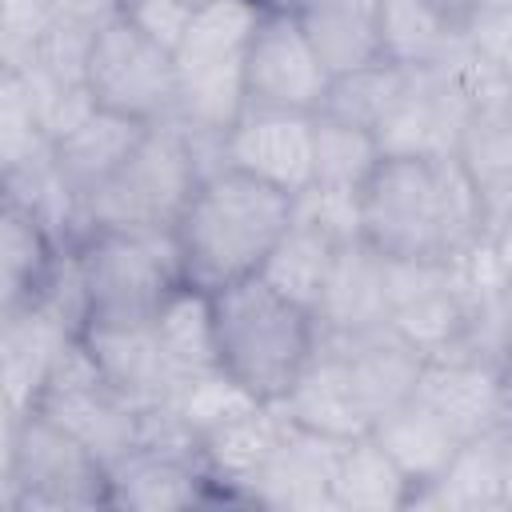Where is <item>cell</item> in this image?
<instances>
[{"instance_id": "cell-1", "label": "cell", "mask_w": 512, "mask_h": 512, "mask_svg": "<svg viewBox=\"0 0 512 512\" xmlns=\"http://www.w3.org/2000/svg\"><path fill=\"white\" fill-rule=\"evenodd\" d=\"M360 236L380 256L448 260L488 236L484 196L456 156H384L360 192Z\"/></svg>"}, {"instance_id": "cell-2", "label": "cell", "mask_w": 512, "mask_h": 512, "mask_svg": "<svg viewBox=\"0 0 512 512\" xmlns=\"http://www.w3.org/2000/svg\"><path fill=\"white\" fill-rule=\"evenodd\" d=\"M292 220V196L240 172L212 168L196 184L188 208L176 220V244L184 264V284L200 292H220L236 280L260 276L268 252Z\"/></svg>"}, {"instance_id": "cell-3", "label": "cell", "mask_w": 512, "mask_h": 512, "mask_svg": "<svg viewBox=\"0 0 512 512\" xmlns=\"http://www.w3.org/2000/svg\"><path fill=\"white\" fill-rule=\"evenodd\" d=\"M224 164V136L168 116L144 132L136 152L84 200L80 228H176L204 172Z\"/></svg>"}, {"instance_id": "cell-4", "label": "cell", "mask_w": 512, "mask_h": 512, "mask_svg": "<svg viewBox=\"0 0 512 512\" xmlns=\"http://www.w3.org/2000/svg\"><path fill=\"white\" fill-rule=\"evenodd\" d=\"M216 360L260 400H284L316 352V312L276 292L264 276L212 292Z\"/></svg>"}, {"instance_id": "cell-5", "label": "cell", "mask_w": 512, "mask_h": 512, "mask_svg": "<svg viewBox=\"0 0 512 512\" xmlns=\"http://www.w3.org/2000/svg\"><path fill=\"white\" fill-rule=\"evenodd\" d=\"M84 328L88 324H152L164 300L184 284L180 244L172 228H96L80 244Z\"/></svg>"}, {"instance_id": "cell-6", "label": "cell", "mask_w": 512, "mask_h": 512, "mask_svg": "<svg viewBox=\"0 0 512 512\" xmlns=\"http://www.w3.org/2000/svg\"><path fill=\"white\" fill-rule=\"evenodd\" d=\"M260 12V0H212L196 8L176 48V116L184 124L224 136L244 116V56Z\"/></svg>"}, {"instance_id": "cell-7", "label": "cell", "mask_w": 512, "mask_h": 512, "mask_svg": "<svg viewBox=\"0 0 512 512\" xmlns=\"http://www.w3.org/2000/svg\"><path fill=\"white\" fill-rule=\"evenodd\" d=\"M4 508L8 512H88L108 508V468L44 412L4 428Z\"/></svg>"}, {"instance_id": "cell-8", "label": "cell", "mask_w": 512, "mask_h": 512, "mask_svg": "<svg viewBox=\"0 0 512 512\" xmlns=\"http://www.w3.org/2000/svg\"><path fill=\"white\" fill-rule=\"evenodd\" d=\"M84 84L104 112L140 124L176 116V52L144 36L124 16H112L96 28Z\"/></svg>"}, {"instance_id": "cell-9", "label": "cell", "mask_w": 512, "mask_h": 512, "mask_svg": "<svg viewBox=\"0 0 512 512\" xmlns=\"http://www.w3.org/2000/svg\"><path fill=\"white\" fill-rule=\"evenodd\" d=\"M36 412L56 420L80 444H88L104 468L128 456L140 444V408H132L96 368L88 344L76 336L60 356Z\"/></svg>"}, {"instance_id": "cell-10", "label": "cell", "mask_w": 512, "mask_h": 512, "mask_svg": "<svg viewBox=\"0 0 512 512\" xmlns=\"http://www.w3.org/2000/svg\"><path fill=\"white\" fill-rule=\"evenodd\" d=\"M328 84H332V72L324 68L296 12L264 8L244 56L248 108L320 112Z\"/></svg>"}, {"instance_id": "cell-11", "label": "cell", "mask_w": 512, "mask_h": 512, "mask_svg": "<svg viewBox=\"0 0 512 512\" xmlns=\"http://www.w3.org/2000/svg\"><path fill=\"white\" fill-rule=\"evenodd\" d=\"M384 296L388 324L424 356L448 352L468 324V304L456 292L448 260L384 256Z\"/></svg>"}, {"instance_id": "cell-12", "label": "cell", "mask_w": 512, "mask_h": 512, "mask_svg": "<svg viewBox=\"0 0 512 512\" xmlns=\"http://www.w3.org/2000/svg\"><path fill=\"white\" fill-rule=\"evenodd\" d=\"M76 336L80 328L48 300H32L16 312H0V384H4L8 420L36 412L60 356Z\"/></svg>"}, {"instance_id": "cell-13", "label": "cell", "mask_w": 512, "mask_h": 512, "mask_svg": "<svg viewBox=\"0 0 512 512\" xmlns=\"http://www.w3.org/2000/svg\"><path fill=\"white\" fill-rule=\"evenodd\" d=\"M472 116L468 96L440 68L408 72L392 112L376 128L384 156H456L460 132Z\"/></svg>"}, {"instance_id": "cell-14", "label": "cell", "mask_w": 512, "mask_h": 512, "mask_svg": "<svg viewBox=\"0 0 512 512\" xmlns=\"http://www.w3.org/2000/svg\"><path fill=\"white\" fill-rule=\"evenodd\" d=\"M312 116L280 108H244L224 132V164L288 196L312 184Z\"/></svg>"}, {"instance_id": "cell-15", "label": "cell", "mask_w": 512, "mask_h": 512, "mask_svg": "<svg viewBox=\"0 0 512 512\" xmlns=\"http://www.w3.org/2000/svg\"><path fill=\"white\" fill-rule=\"evenodd\" d=\"M348 440L300 428L296 420L284 428L272 460L256 476L248 504L260 508H288V512H336L332 504V480L340 468Z\"/></svg>"}, {"instance_id": "cell-16", "label": "cell", "mask_w": 512, "mask_h": 512, "mask_svg": "<svg viewBox=\"0 0 512 512\" xmlns=\"http://www.w3.org/2000/svg\"><path fill=\"white\" fill-rule=\"evenodd\" d=\"M192 504H220L200 456L136 444L108 468V508L180 512Z\"/></svg>"}, {"instance_id": "cell-17", "label": "cell", "mask_w": 512, "mask_h": 512, "mask_svg": "<svg viewBox=\"0 0 512 512\" xmlns=\"http://www.w3.org/2000/svg\"><path fill=\"white\" fill-rule=\"evenodd\" d=\"M292 424L284 400H260L252 412L200 436V460L220 504H248V492Z\"/></svg>"}, {"instance_id": "cell-18", "label": "cell", "mask_w": 512, "mask_h": 512, "mask_svg": "<svg viewBox=\"0 0 512 512\" xmlns=\"http://www.w3.org/2000/svg\"><path fill=\"white\" fill-rule=\"evenodd\" d=\"M500 396H504V364L464 360V356L424 360L416 384V400L428 404L460 440L500 428Z\"/></svg>"}, {"instance_id": "cell-19", "label": "cell", "mask_w": 512, "mask_h": 512, "mask_svg": "<svg viewBox=\"0 0 512 512\" xmlns=\"http://www.w3.org/2000/svg\"><path fill=\"white\" fill-rule=\"evenodd\" d=\"M320 344L340 352V360L348 364L372 420L416 396V384H420L428 356L416 344H408L392 324H376V328L352 332V336H324L320 332Z\"/></svg>"}, {"instance_id": "cell-20", "label": "cell", "mask_w": 512, "mask_h": 512, "mask_svg": "<svg viewBox=\"0 0 512 512\" xmlns=\"http://www.w3.org/2000/svg\"><path fill=\"white\" fill-rule=\"evenodd\" d=\"M312 312H316V324L324 336H352V332L388 324L384 256L364 236L336 244L328 280H324Z\"/></svg>"}, {"instance_id": "cell-21", "label": "cell", "mask_w": 512, "mask_h": 512, "mask_svg": "<svg viewBox=\"0 0 512 512\" xmlns=\"http://www.w3.org/2000/svg\"><path fill=\"white\" fill-rule=\"evenodd\" d=\"M284 408L300 428H312V432H324L336 440H356V436L372 432V412H368L348 364L340 360V352H332L320 340H316L312 360L288 388Z\"/></svg>"}, {"instance_id": "cell-22", "label": "cell", "mask_w": 512, "mask_h": 512, "mask_svg": "<svg viewBox=\"0 0 512 512\" xmlns=\"http://www.w3.org/2000/svg\"><path fill=\"white\" fill-rule=\"evenodd\" d=\"M88 344L96 368L104 380L132 404V408H156L172 396V376L164 368L160 344L152 324H88L80 332Z\"/></svg>"}, {"instance_id": "cell-23", "label": "cell", "mask_w": 512, "mask_h": 512, "mask_svg": "<svg viewBox=\"0 0 512 512\" xmlns=\"http://www.w3.org/2000/svg\"><path fill=\"white\" fill-rule=\"evenodd\" d=\"M148 128L152 124H140V120H128V116H116V112L96 108L68 136L52 140V164H56L64 188L80 200V208L136 152V144L144 140Z\"/></svg>"}, {"instance_id": "cell-24", "label": "cell", "mask_w": 512, "mask_h": 512, "mask_svg": "<svg viewBox=\"0 0 512 512\" xmlns=\"http://www.w3.org/2000/svg\"><path fill=\"white\" fill-rule=\"evenodd\" d=\"M408 508H440V512H504V432L468 436L448 468L412 488Z\"/></svg>"}, {"instance_id": "cell-25", "label": "cell", "mask_w": 512, "mask_h": 512, "mask_svg": "<svg viewBox=\"0 0 512 512\" xmlns=\"http://www.w3.org/2000/svg\"><path fill=\"white\" fill-rule=\"evenodd\" d=\"M60 248L36 212L8 196L0 200V312H16L44 292Z\"/></svg>"}, {"instance_id": "cell-26", "label": "cell", "mask_w": 512, "mask_h": 512, "mask_svg": "<svg viewBox=\"0 0 512 512\" xmlns=\"http://www.w3.org/2000/svg\"><path fill=\"white\" fill-rule=\"evenodd\" d=\"M372 440L404 468V476L412 480V488L432 484L448 460L456 456V448L464 444L428 404H420L416 396L396 404L392 412L372 420Z\"/></svg>"}, {"instance_id": "cell-27", "label": "cell", "mask_w": 512, "mask_h": 512, "mask_svg": "<svg viewBox=\"0 0 512 512\" xmlns=\"http://www.w3.org/2000/svg\"><path fill=\"white\" fill-rule=\"evenodd\" d=\"M296 20L332 76L380 60V0H308Z\"/></svg>"}, {"instance_id": "cell-28", "label": "cell", "mask_w": 512, "mask_h": 512, "mask_svg": "<svg viewBox=\"0 0 512 512\" xmlns=\"http://www.w3.org/2000/svg\"><path fill=\"white\" fill-rule=\"evenodd\" d=\"M164 368L172 376V388L220 368L216 360V328H212V292H200L192 284H180L164 308L152 320Z\"/></svg>"}, {"instance_id": "cell-29", "label": "cell", "mask_w": 512, "mask_h": 512, "mask_svg": "<svg viewBox=\"0 0 512 512\" xmlns=\"http://www.w3.org/2000/svg\"><path fill=\"white\" fill-rule=\"evenodd\" d=\"M460 36L464 24L448 20L424 0H380V60L404 72L440 68Z\"/></svg>"}, {"instance_id": "cell-30", "label": "cell", "mask_w": 512, "mask_h": 512, "mask_svg": "<svg viewBox=\"0 0 512 512\" xmlns=\"http://www.w3.org/2000/svg\"><path fill=\"white\" fill-rule=\"evenodd\" d=\"M408 500H412V480L372 440V432L348 440L332 480L336 512H396V508H408Z\"/></svg>"}, {"instance_id": "cell-31", "label": "cell", "mask_w": 512, "mask_h": 512, "mask_svg": "<svg viewBox=\"0 0 512 512\" xmlns=\"http://www.w3.org/2000/svg\"><path fill=\"white\" fill-rule=\"evenodd\" d=\"M456 160L476 180L488 212V228L512 208V116L508 108H472Z\"/></svg>"}, {"instance_id": "cell-32", "label": "cell", "mask_w": 512, "mask_h": 512, "mask_svg": "<svg viewBox=\"0 0 512 512\" xmlns=\"http://www.w3.org/2000/svg\"><path fill=\"white\" fill-rule=\"evenodd\" d=\"M380 160H384V152H380L376 132L356 128L336 116H324V112L312 116V180L316 184L364 192V184L372 180Z\"/></svg>"}, {"instance_id": "cell-33", "label": "cell", "mask_w": 512, "mask_h": 512, "mask_svg": "<svg viewBox=\"0 0 512 512\" xmlns=\"http://www.w3.org/2000/svg\"><path fill=\"white\" fill-rule=\"evenodd\" d=\"M332 256H336V240L300 224V220H288L284 236L276 240V248L268 252L260 276L284 292L288 300L304 304V308H316L320 300V288L328 280V268H332Z\"/></svg>"}, {"instance_id": "cell-34", "label": "cell", "mask_w": 512, "mask_h": 512, "mask_svg": "<svg viewBox=\"0 0 512 512\" xmlns=\"http://www.w3.org/2000/svg\"><path fill=\"white\" fill-rule=\"evenodd\" d=\"M408 72L388 64V60H372V64H360L352 72H336L332 84H328V96L320 104L324 116H336V120H348L356 128H368L376 132L384 124V116L392 112L400 88H404Z\"/></svg>"}, {"instance_id": "cell-35", "label": "cell", "mask_w": 512, "mask_h": 512, "mask_svg": "<svg viewBox=\"0 0 512 512\" xmlns=\"http://www.w3.org/2000/svg\"><path fill=\"white\" fill-rule=\"evenodd\" d=\"M168 404L184 416V424L196 432V436H208L216 432L220 424L252 412L260 404V396H252L236 376H228L224 368H212V372H200L184 384L172 388Z\"/></svg>"}, {"instance_id": "cell-36", "label": "cell", "mask_w": 512, "mask_h": 512, "mask_svg": "<svg viewBox=\"0 0 512 512\" xmlns=\"http://www.w3.org/2000/svg\"><path fill=\"white\" fill-rule=\"evenodd\" d=\"M52 156V136L40 124L36 104L28 100L16 72L0 68V172Z\"/></svg>"}, {"instance_id": "cell-37", "label": "cell", "mask_w": 512, "mask_h": 512, "mask_svg": "<svg viewBox=\"0 0 512 512\" xmlns=\"http://www.w3.org/2000/svg\"><path fill=\"white\" fill-rule=\"evenodd\" d=\"M92 40H96V24L60 16V20L40 36V44L32 48V56H28L24 64L40 68V72L52 76L56 84L76 88V84H84V76H88ZM4 68H20V64H4Z\"/></svg>"}, {"instance_id": "cell-38", "label": "cell", "mask_w": 512, "mask_h": 512, "mask_svg": "<svg viewBox=\"0 0 512 512\" xmlns=\"http://www.w3.org/2000/svg\"><path fill=\"white\" fill-rule=\"evenodd\" d=\"M292 220L332 236L336 244L360 236V192L332 188V184H308L292 196Z\"/></svg>"}, {"instance_id": "cell-39", "label": "cell", "mask_w": 512, "mask_h": 512, "mask_svg": "<svg viewBox=\"0 0 512 512\" xmlns=\"http://www.w3.org/2000/svg\"><path fill=\"white\" fill-rule=\"evenodd\" d=\"M56 20L52 0H0V64H24Z\"/></svg>"}, {"instance_id": "cell-40", "label": "cell", "mask_w": 512, "mask_h": 512, "mask_svg": "<svg viewBox=\"0 0 512 512\" xmlns=\"http://www.w3.org/2000/svg\"><path fill=\"white\" fill-rule=\"evenodd\" d=\"M120 16L128 24H136L144 36H152L156 44H164L168 52H176L184 32L192 28L196 8L188 0H124Z\"/></svg>"}, {"instance_id": "cell-41", "label": "cell", "mask_w": 512, "mask_h": 512, "mask_svg": "<svg viewBox=\"0 0 512 512\" xmlns=\"http://www.w3.org/2000/svg\"><path fill=\"white\" fill-rule=\"evenodd\" d=\"M468 44L512 76V8H472L464 20Z\"/></svg>"}, {"instance_id": "cell-42", "label": "cell", "mask_w": 512, "mask_h": 512, "mask_svg": "<svg viewBox=\"0 0 512 512\" xmlns=\"http://www.w3.org/2000/svg\"><path fill=\"white\" fill-rule=\"evenodd\" d=\"M56 4V12L60 16H68V20H84V24H104V20H112V16H120V4L124 0H52Z\"/></svg>"}, {"instance_id": "cell-43", "label": "cell", "mask_w": 512, "mask_h": 512, "mask_svg": "<svg viewBox=\"0 0 512 512\" xmlns=\"http://www.w3.org/2000/svg\"><path fill=\"white\" fill-rule=\"evenodd\" d=\"M500 432L512 436V360L504 364V396H500Z\"/></svg>"}, {"instance_id": "cell-44", "label": "cell", "mask_w": 512, "mask_h": 512, "mask_svg": "<svg viewBox=\"0 0 512 512\" xmlns=\"http://www.w3.org/2000/svg\"><path fill=\"white\" fill-rule=\"evenodd\" d=\"M424 4H432L436 12H444V16L456 20V24H464L468 12H472V0H424Z\"/></svg>"}, {"instance_id": "cell-45", "label": "cell", "mask_w": 512, "mask_h": 512, "mask_svg": "<svg viewBox=\"0 0 512 512\" xmlns=\"http://www.w3.org/2000/svg\"><path fill=\"white\" fill-rule=\"evenodd\" d=\"M504 508H512V436H504Z\"/></svg>"}, {"instance_id": "cell-46", "label": "cell", "mask_w": 512, "mask_h": 512, "mask_svg": "<svg viewBox=\"0 0 512 512\" xmlns=\"http://www.w3.org/2000/svg\"><path fill=\"white\" fill-rule=\"evenodd\" d=\"M264 8H284V12H296V8H304L308 0H260Z\"/></svg>"}, {"instance_id": "cell-47", "label": "cell", "mask_w": 512, "mask_h": 512, "mask_svg": "<svg viewBox=\"0 0 512 512\" xmlns=\"http://www.w3.org/2000/svg\"><path fill=\"white\" fill-rule=\"evenodd\" d=\"M504 320H508V360H512V284H508V296H504Z\"/></svg>"}, {"instance_id": "cell-48", "label": "cell", "mask_w": 512, "mask_h": 512, "mask_svg": "<svg viewBox=\"0 0 512 512\" xmlns=\"http://www.w3.org/2000/svg\"><path fill=\"white\" fill-rule=\"evenodd\" d=\"M472 8H512V0H472Z\"/></svg>"}, {"instance_id": "cell-49", "label": "cell", "mask_w": 512, "mask_h": 512, "mask_svg": "<svg viewBox=\"0 0 512 512\" xmlns=\"http://www.w3.org/2000/svg\"><path fill=\"white\" fill-rule=\"evenodd\" d=\"M188 4H192V8H204V4H212V0H188Z\"/></svg>"}, {"instance_id": "cell-50", "label": "cell", "mask_w": 512, "mask_h": 512, "mask_svg": "<svg viewBox=\"0 0 512 512\" xmlns=\"http://www.w3.org/2000/svg\"><path fill=\"white\" fill-rule=\"evenodd\" d=\"M508 116H512V104H508Z\"/></svg>"}]
</instances>
